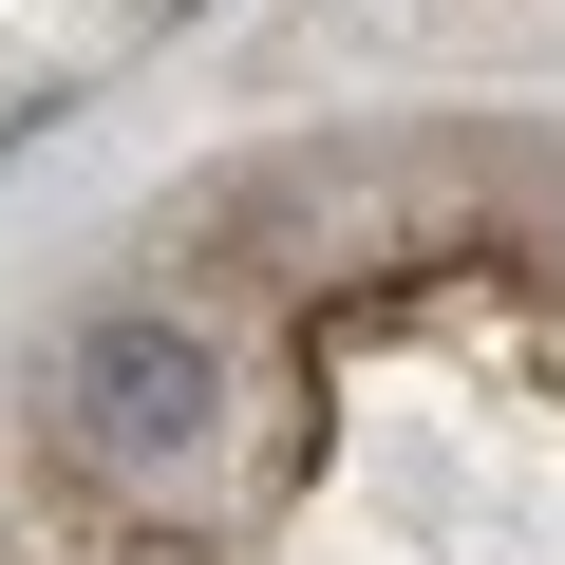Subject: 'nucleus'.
Masks as SVG:
<instances>
[{"instance_id":"f257e3e1","label":"nucleus","mask_w":565,"mask_h":565,"mask_svg":"<svg viewBox=\"0 0 565 565\" xmlns=\"http://www.w3.org/2000/svg\"><path fill=\"white\" fill-rule=\"evenodd\" d=\"M39 415L114 471V490H207V452H226V359L170 321V302H114V321H76L57 340V377H39Z\"/></svg>"}]
</instances>
